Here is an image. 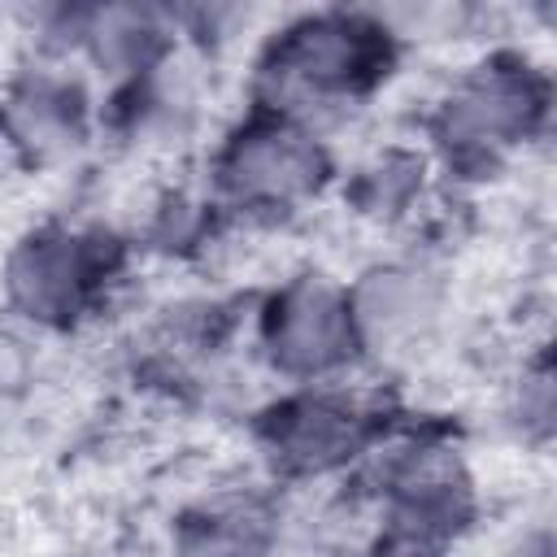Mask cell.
<instances>
[{
  "mask_svg": "<svg viewBox=\"0 0 557 557\" xmlns=\"http://www.w3.org/2000/svg\"><path fill=\"white\" fill-rule=\"evenodd\" d=\"M387 65V30L361 13H305L283 26L261 65L257 83L270 113L296 117L313 109H335L370 91Z\"/></svg>",
  "mask_w": 557,
  "mask_h": 557,
  "instance_id": "1",
  "label": "cell"
},
{
  "mask_svg": "<svg viewBox=\"0 0 557 557\" xmlns=\"http://www.w3.org/2000/svg\"><path fill=\"white\" fill-rule=\"evenodd\" d=\"M544 78L518 57H492L461 78L435 104V139L457 157H500L522 144L544 117Z\"/></svg>",
  "mask_w": 557,
  "mask_h": 557,
  "instance_id": "2",
  "label": "cell"
},
{
  "mask_svg": "<svg viewBox=\"0 0 557 557\" xmlns=\"http://www.w3.org/2000/svg\"><path fill=\"white\" fill-rule=\"evenodd\" d=\"M322 174H326V152L318 135L283 113L252 117L226 139L218 157L222 191L248 209H292L318 191Z\"/></svg>",
  "mask_w": 557,
  "mask_h": 557,
  "instance_id": "3",
  "label": "cell"
},
{
  "mask_svg": "<svg viewBox=\"0 0 557 557\" xmlns=\"http://www.w3.org/2000/svg\"><path fill=\"white\" fill-rule=\"evenodd\" d=\"M261 339L270 361L292 379H322L361 348L344 287L326 283L322 274L292 278L270 300Z\"/></svg>",
  "mask_w": 557,
  "mask_h": 557,
  "instance_id": "4",
  "label": "cell"
},
{
  "mask_svg": "<svg viewBox=\"0 0 557 557\" xmlns=\"http://www.w3.org/2000/svg\"><path fill=\"white\" fill-rule=\"evenodd\" d=\"M100 278H104V252L96 248V239L74 231H39L22 239L4 265L9 300L35 322L78 318L91 305Z\"/></svg>",
  "mask_w": 557,
  "mask_h": 557,
  "instance_id": "5",
  "label": "cell"
},
{
  "mask_svg": "<svg viewBox=\"0 0 557 557\" xmlns=\"http://www.w3.org/2000/svg\"><path fill=\"white\" fill-rule=\"evenodd\" d=\"M366 444V413L335 392H305L265 418V448L292 474L344 466Z\"/></svg>",
  "mask_w": 557,
  "mask_h": 557,
  "instance_id": "6",
  "label": "cell"
},
{
  "mask_svg": "<svg viewBox=\"0 0 557 557\" xmlns=\"http://www.w3.org/2000/svg\"><path fill=\"white\" fill-rule=\"evenodd\" d=\"M348 313L361 348H405L435 322V287L405 265H379L348 292Z\"/></svg>",
  "mask_w": 557,
  "mask_h": 557,
  "instance_id": "7",
  "label": "cell"
},
{
  "mask_svg": "<svg viewBox=\"0 0 557 557\" xmlns=\"http://www.w3.org/2000/svg\"><path fill=\"white\" fill-rule=\"evenodd\" d=\"M9 126L22 144H30L35 152H52L78 139L83 126V109H78V91L70 83L57 78H35L22 83L9 96Z\"/></svg>",
  "mask_w": 557,
  "mask_h": 557,
  "instance_id": "8",
  "label": "cell"
},
{
  "mask_svg": "<svg viewBox=\"0 0 557 557\" xmlns=\"http://www.w3.org/2000/svg\"><path fill=\"white\" fill-rule=\"evenodd\" d=\"M527 557H548V544L540 540V548H535V553H527Z\"/></svg>",
  "mask_w": 557,
  "mask_h": 557,
  "instance_id": "9",
  "label": "cell"
}]
</instances>
